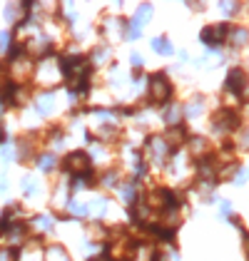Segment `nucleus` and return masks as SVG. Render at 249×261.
Returning <instances> with one entry per match:
<instances>
[{"instance_id":"1","label":"nucleus","mask_w":249,"mask_h":261,"mask_svg":"<svg viewBox=\"0 0 249 261\" xmlns=\"http://www.w3.org/2000/svg\"><path fill=\"white\" fill-rule=\"evenodd\" d=\"M62 169H65V172H70L72 177H83L85 172H90V157H87L85 152H72V154H67V157H65Z\"/></svg>"},{"instance_id":"2","label":"nucleus","mask_w":249,"mask_h":261,"mask_svg":"<svg viewBox=\"0 0 249 261\" xmlns=\"http://www.w3.org/2000/svg\"><path fill=\"white\" fill-rule=\"evenodd\" d=\"M169 95H172V90H169V82L165 80V75H152V80H150V97L155 102H167Z\"/></svg>"},{"instance_id":"3","label":"nucleus","mask_w":249,"mask_h":261,"mask_svg":"<svg viewBox=\"0 0 249 261\" xmlns=\"http://www.w3.org/2000/svg\"><path fill=\"white\" fill-rule=\"evenodd\" d=\"M227 90L229 92H234V95H242L244 92V87H247V75H244V70H239V67H234L232 72H229L227 77Z\"/></svg>"},{"instance_id":"4","label":"nucleus","mask_w":249,"mask_h":261,"mask_svg":"<svg viewBox=\"0 0 249 261\" xmlns=\"http://www.w3.org/2000/svg\"><path fill=\"white\" fill-rule=\"evenodd\" d=\"M225 35H227V28H225V25L207 28V30H202V42H207V45H217V42L225 40Z\"/></svg>"},{"instance_id":"5","label":"nucleus","mask_w":249,"mask_h":261,"mask_svg":"<svg viewBox=\"0 0 249 261\" xmlns=\"http://www.w3.org/2000/svg\"><path fill=\"white\" fill-rule=\"evenodd\" d=\"M45 261H70V259H67V254H65V249H62V246H50Z\"/></svg>"},{"instance_id":"6","label":"nucleus","mask_w":249,"mask_h":261,"mask_svg":"<svg viewBox=\"0 0 249 261\" xmlns=\"http://www.w3.org/2000/svg\"><path fill=\"white\" fill-rule=\"evenodd\" d=\"M38 164H40V169L47 172V169H53V167H55V157H53V154H40Z\"/></svg>"},{"instance_id":"7","label":"nucleus","mask_w":249,"mask_h":261,"mask_svg":"<svg viewBox=\"0 0 249 261\" xmlns=\"http://www.w3.org/2000/svg\"><path fill=\"white\" fill-rule=\"evenodd\" d=\"M155 50L157 53H172V45L167 40H155Z\"/></svg>"},{"instance_id":"8","label":"nucleus","mask_w":249,"mask_h":261,"mask_svg":"<svg viewBox=\"0 0 249 261\" xmlns=\"http://www.w3.org/2000/svg\"><path fill=\"white\" fill-rule=\"evenodd\" d=\"M234 42H237V45L247 42V30H234Z\"/></svg>"},{"instance_id":"9","label":"nucleus","mask_w":249,"mask_h":261,"mask_svg":"<svg viewBox=\"0 0 249 261\" xmlns=\"http://www.w3.org/2000/svg\"><path fill=\"white\" fill-rule=\"evenodd\" d=\"M10 45V33H0V53Z\"/></svg>"}]
</instances>
